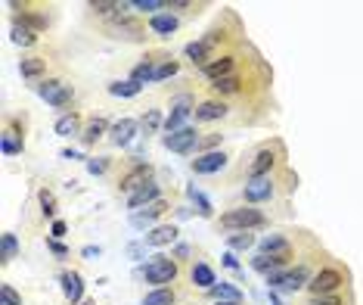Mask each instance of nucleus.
<instances>
[{"label": "nucleus", "mask_w": 363, "mask_h": 305, "mask_svg": "<svg viewBox=\"0 0 363 305\" xmlns=\"http://www.w3.org/2000/svg\"><path fill=\"white\" fill-rule=\"evenodd\" d=\"M223 265L233 268V271H239V259L233 255V249H230V253H223Z\"/></svg>", "instance_id": "nucleus-46"}, {"label": "nucleus", "mask_w": 363, "mask_h": 305, "mask_svg": "<svg viewBox=\"0 0 363 305\" xmlns=\"http://www.w3.org/2000/svg\"><path fill=\"white\" fill-rule=\"evenodd\" d=\"M261 255H274V259H292V243L283 237V234H267L261 240Z\"/></svg>", "instance_id": "nucleus-14"}, {"label": "nucleus", "mask_w": 363, "mask_h": 305, "mask_svg": "<svg viewBox=\"0 0 363 305\" xmlns=\"http://www.w3.org/2000/svg\"><path fill=\"white\" fill-rule=\"evenodd\" d=\"M84 305H90V302H84Z\"/></svg>", "instance_id": "nucleus-52"}, {"label": "nucleus", "mask_w": 363, "mask_h": 305, "mask_svg": "<svg viewBox=\"0 0 363 305\" xmlns=\"http://www.w3.org/2000/svg\"><path fill=\"white\" fill-rule=\"evenodd\" d=\"M212 296L214 299H223V302H242V293L236 287H230V283H218V287H212Z\"/></svg>", "instance_id": "nucleus-33"}, {"label": "nucleus", "mask_w": 363, "mask_h": 305, "mask_svg": "<svg viewBox=\"0 0 363 305\" xmlns=\"http://www.w3.org/2000/svg\"><path fill=\"white\" fill-rule=\"evenodd\" d=\"M227 243H230V249H249L251 243H255V237H251L249 231H239V234H230Z\"/></svg>", "instance_id": "nucleus-40"}, {"label": "nucleus", "mask_w": 363, "mask_h": 305, "mask_svg": "<svg viewBox=\"0 0 363 305\" xmlns=\"http://www.w3.org/2000/svg\"><path fill=\"white\" fill-rule=\"evenodd\" d=\"M276 187H274V178H249L246 190H242V197H246L249 206H258V203H267V199H274Z\"/></svg>", "instance_id": "nucleus-6"}, {"label": "nucleus", "mask_w": 363, "mask_h": 305, "mask_svg": "<svg viewBox=\"0 0 363 305\" xmlns=\"http://www.w3.org/2000/svg\"><path fill=\"white\" fill-rule=\"evenodd\" d=\"M50 249H53V253H56V255H66V246H62V243H59V240H50Z\"/></svg>", "instance_id": "nucleus-49"}, {"label": "nucleus", "mask_w": 363, "mask_h": 305, "mask_svg": "<svg viewBox=\"0 0 363 305\" xmlns=\"http://www.w3.org/2000/svg\"><path fill=\"white\" fill-rule=\"evenodd\" d=\"M156 199H162V197H158V184L156 181H146L143 187H137V190L128 197V206L137 212V209H143V206H152Z\"/></svg>", "instance_id": "nucleus-17"}, {"label": "nucleus", "mask_w": 363, "mask_h": 305, "mask_svg": "<svg viewBox=\"0 0 363 305\" xmlns=\"http://www.w3.org/2000/svg\"><path fill=\"white\" fill-rule=\"evenodd\" d=\"M239 85H242V78L239 75H230V78H221V81H214V94H236L239 91Z\"/></svg>", "instance_id": "nucleus-35"}, {"label": "nucleus", "mask_w": 363, "mask_h": 305, "mask_svg": "<svg viewBox=\"0 0 363 305\" xmlns=\"http://www.w3.org/2000/svg\"><path fill=\"white\" fill-rule=\"evenodd\" d=\"M345 281H348V274L341 271L339 265H326V268H320V271L311 277L307 290H311L313 296H332V293H339V290L345 287Z\"/></svg>", "instance_id": "nucleus-2"}, {"label": "nucleus", "mask_w": 363, "mask_h": 305, "mask_svg": "<svg viewBox=\"0 0 363 305\" xmlns=\"http://www.w3.org/2000/svg\"><path fill=\"white\" fill-rule=\"evenodd\" d=\"M0 147H3V156H19L25 150V137L22 131H16L13 125L3 128V137H0Z\"/></svg>", "instance_id": "nucleus-21"}, {"label": "nucleus", "mask_w": 363, "mask_h": 305, "mask_svg": "<svg viewBox=\"0 0 363 305\" xmlns=\"http://www.w3.org/2000/svg\"><path fill=\"white\" fill-rule=\"evenodd\" d=\"M109 31H112V38H124V41H140V38H143V25H140L137 19H131V13L112 19Z\"/></svg>", "instance_id": "nucleus-12"}, {"label": "nucleus", "mask_w": 363, "mask_h": 305, "mask_svg": "<svg viewBox=\"0 0 363 305\" xmlns=\"http://www.w3.org/2000/svg\"><path fill=\"white\" fill-rule=\"evenodd\" d=\"M90 10L96 13V16H124L128 13V3H118V0H94L90 3Z\"/></svg>", "instance_id": "nucleus-29"}, {"label": "nucleus", "mask_w": 363, "mask_h": 305, "mask_svg": "<svg viewBox=\"0 0 363 305\" xmlns=\"http://www.w3.org/2000/svg\"><path fill=\"white\" fill-rule=\"evenodd\" d=\"M149 175H152V165H149V162H137V165H131V169L121 175V181H118V187H121V190L131 197V193H134L137 187H143L146 181H152Z\"/></svg>", "instance_id": "nucleus-10"}, {"label": "nucleus", "mask_w": 363, "mask_h": 305, "mask_svg": "<svg viewBox=\"0 0 363 305\" xmlns=\"http://www.w3.org/2000/svg\"><path fill=\"white\" fill-rule=\"evenodd\" d=\"M227 152H218V150H212V152H202V156H195L193 159V171L195 175H214V171H221L223 165H227Z\"/></svg>", "instance_id": "nucleus-13"}, {"label": "nucleus", "mask_w": 363, "mask_h": 305, "mask_svg": "<svg viewBox=\"0 0 363 305\" xmlns=\"http://www.w3.org/2000/svg\"><path fill=\"white\" fill-rule=\"evenodd\" d=\"M199 131L195 128H180L174 131V134H165V147L171 152H193L195 147H199Z\"/></svg>", "instance_id": "nucleus-8"}, {"label": "nucleus", "mask_w": 363, "mask_h": 305, "mask_svg": "<svg viewBox=\"0 0 363 305\" xmlns=\"http://www.w3.org/2000/svg\"><path fill=\"white\" fill-rule=\"evenodd\" d=\"M307 277H311V271H307V265H298V268H289V271H274L267 274V287L270 290H283V293H295V290H302L307 283Z\"/></svg>", "instance_id": "nucleus-4"}, {"label": "nucleus", "mask_w": 363, "mask_h": 305, "mask_svg": "<svg viewBox=\"0 0 363 305\" xmlns=\"http://www.w3.org/2000/svg\"><path fill=\"white\" fill-rule=\"evenodd\" d=\"M81 255H84V259H100L103 249H100V246H84V249H81Z\"/></svg>", "instance_id": "nucleus-47"}, {"label": "nucleus", "mask_w": 363, "mask_h": 305, "mask_svg": "<svg viewBox=\"0 0 363 305\" xmlns=\"http://www.w3.org/2000/svg\"><path fill=\"white\" fill-rule=\"evenodd\" d=\"M44 69H47V62L40 57H25L22 62H19V72H22L25 81H38L40 75H44Z\"/></svg>", "instance_id": "nucleus-28"}, {"label": "nucleus", "mask_w": 363, "mask_h": 305, "mask_svg": "<svg viewBox=\"0 0 363 305\" xmlns=\"http://www.w3.org/2000/svg\"><path fill=\"white\" fill-rule=\"evenodd\" d=\"M0 305H22V296H19L10 283H3V287H0Z\"/></svg>", "instance_id": "nucleus-41"}, {"label": "nucleus", "mask_w": 363, "mask_h": 305, "mask_svg": "<svg viewBox=\"0 0 363 305\" xmlns=\"http://www.w3.org/2000/svg\"><path fill=\"white\" fill-rule=\"evenodd\" d=\"M165 212H168V203H165V199H156V203L146 206L143 212H134V215H131V225H134V227H146V225H152V221L162 218Z\"/></svg>", "instance_id": "nucleus-20"}, {"label": "nucleus", "mask_w": 363, "mask_h": 305, "mask_svg": "<svg viewBox=\"0 0 363 305\" xmlns=\"http://www.w3.org/2000/svg\"><path fill=\"white\" fill-rule=\"evenodd\" d=\"M162 125H165V119H162V113H158V109H149V113L143 115V131H146V134H156Z\"/></svg>", "instance_id": "nucleus-37"}, {"label": "nucleus", "mask_w": 363, "mask_h": 305, "mask_svg": "<svg viewBox=\"0 0 363 305\" xmlns=\"http://www.w3.org/2000/svg\"><path fill=\"white\" fill-rule=\"evenodd\" d=\"M177 240V227L174 225H158V227H152L149 234L143 237V243L146 246H168V243H174Z\"/></svg>", "instance_id": "nucleus-22"}, {"label": "nucleus", "mask_w": 363, "mask_h": 305, "mask_svg": "<svg viewBox=\"0 0 363 305\" xmlns=\"http://www.w3.org/2000/svg\"><path fill=\"white\" fill-rule=\"evenodd\" d=\"M214 34H218V31H212L208 38H202V41H193V44H186L184 53H186V59H190L193 66H202V69H205L208 62L214 59V57H212V50H214Z\"/></svg>", "instance_id": "nucleus-11"}, {"label": "nucleus", "mask_w": 363, "mask_h": 305, "mask_svg": "<svg viewBox=\"0 0 363 305\" xmlns=\"http://www.w3.org/2000/svg\"><path fill=\"white\" fill-rule=\"evenodd\" d=\"M66 231H68V225H66V221H59V218H56V221H53V227H50V234H53V240H59V237H66Z\"/></svg>", "instance_id": "nucleus-45"}, {"label": "nucleus", "mask_w": 363, "mask_h": 305, "mask_svg": "<svg viewBox=\"0 0 363 305\" xmlns=\"http://www.w3.org/2000/svg\"><path fill=\"white\" fill-rule=\"evenodd\" d=\"M195 113L193 109V100L190 97H177V100L171 103V113H168V119H165V131L168 134H174V131H180V128H186V119Z\"/></svg>", "instance_id": "nucleus-7"}, {"label": "nucleus", "mask_w": 363, "mask_h": 305, "mask_svg": "<svg viewBox=\"0 0 363 305\" xmlns=\"http://www.w3.org/2000/svg\"><path fill=\"white\" fill-rule=\"evenodd\" d=\"M214 305H242V302H223V299H218V302H214Z\"/></svg>", "instance_id": "nucleus-51"}, {"label": "nucleus", "mask_w": 363, "mask_h": 305, "mask_svg": "<svg viewBox=\"0 0 363 305\" xmlns=\"http://www.w3.org/2000/svg\"><path fill=\"white\" fill-rule=\"evenodd\" d=\"M227 115V103L221 100H205L195 106V119L199 122H214V119H223Z\"/></svg>", "instance_id": "nucleus-23"}, {"label": "nucleus", "mask_w": 363, "mask_h": 305, "mask_svg": "<svg viewBox=\"0 0 363 305\" xmlns=\"http://www.w3.org/2000/svg\"><path fill=\"white\" fill-rule=\"evenodd\" d=\"M56 134H59V137H78V134H84V131H81V119H78V113H66V115H59V122H56Z\"/></svg>", "instance_id": "nucleus-26"}, {"label": "nucleus", "mask_w": 363, "mask_h": 305, "mask_svg": "<svg viewBox=\"0 0 363 305\" xmlns=\"http://www.w3.org/2000/svg\"><path fill=\"white\" fill-rule=\"evenodd\" d=\"M128 6H134V10H140V13H149V19L158 16V10H168L165 0H131Z\"/></svg>", "instance_id": "nucleus-34"}, {"label": "nucleus", "mask_w": 363, "mask_h": 305, "mask_svg": "<svg viewBox=\"0 0 363 305\" xmlns=\"http://www.w3.org/2000/svg\"><path fill=\"white\" fill-rule=\"evenodd\" d=\"M218 143H221V134H212L205 141H199V147H218Z\"/></svg>", "instance_id": "nucleus-48"}, {"label": "nucleus", "mask_w": 363, "mask_h": 305, "mask_svg": "<svg viewBox=\"0 0 363 305\" xmlns=\"http://www.w3.org/2000/svg\"><path fill=\"white\" fill-rule=\"evenodd\" d=\"M59 283H62V293H66V299L68 302H81V296H84V277L78 271H62L59 274Z\"/></svg>", "instance_id": "nucleus-18"}, {"label": "nucleus", "mask_w": 363, "mask_h": 305, "mask_svg": "<svg viewBox=\"0 0 363 305\" xmlns=\"http://www.w3.org/2000/svg\"><path fill=\"white\" fill-rule=\"evenodd\" d=\"M137 137V122L134 119H121L112 125L109 131V143L112 147H131V141Z\"/></svg>", "instance_id": "nucleus-15"}, {"label": "nucleus", "mask_w": 363, "mask_h": 305, "mask_svg": "<svg viewBox=\"0 0 363 305\" xmlns=\"http://www.w3.org/2000/svg\"><path fill=\"white\" fill-rule=\"evenodd\" d=\"M10 38H13V44L31 47L34 41H38V31H34L31 25H25L22 19H13V25H10Z\"/></svg>", "instance_id": "nucleus-24"}, {"label": "nucleus", "mask_w": 363, "mask_h": 305, "mask_svg": "<svg viewBox=\"0 0 363 305\" xmlns=\"http://www.w3.org/2000/svg\"><path fill=\"white\" fill-rule=\"evenodd\" d=\"M38 197H40V206H44V215H47V218H53V215H56V199H53V193H50V190H40Z\"/></svg>", "instance_id": "nucleus-42"}, {"label": "nucleus", "mask_w": 363, "mask_h": 305, "mask_svg": "<svg viewBox=\"0 0 363 305\" xmlns=\"http://www.w3.org/2000/svg\"><path fill=\"white\" fill-rule=\"evenodd\" d=\"M158 62L162 59H143V62H137L134 66V72H131V81H137V85H149L152 78H156V69H158Z\"/></svg>", "instance_id": "nucleus-25"}, {"label": "nucleus", "mask_w": 363, "mask_h": 305, "mask_svg": "<svg viewBox=\"0 0 363 305\" xmlns=\"http://www.w3.org/2000/svg\"><path fill=\"white\" fill-rule=\"evenodd\" d=\"M233 69H236V57H218V59H212L205 69H202V75H205L208 81H221V78H230L233 75Z\"/></svg>", "instance_id": "nucleus-16"}, {"label": "nucleus", "mask_w": 363, "mask_h": 305, "mask_svg": "<svg viewBox=\"0 0 363 305\" xmlns=\"http://www.w3.org/2000/svg\"><path fill=\"white\" fill-rule=\"evenodd\" d=\"M174 299H177V296H174L171 287H158V290L143 296V305H174Z\"/></svg>", "instance_id": "nucleus-32"}, {"label": "nucleus", "mask_w": 363, "mask_h": 305, "mask_svg": "<svg viewBox=\"0 0 363 305\" xmlns=\"http://www.w3.org/2000/svg\"><path fill=\"white\" fill-rule=\"evenodd\" d=\"M109 169V159L106 156H96V159H87V171L90 175H103Z\"/></svg>", "instance_id": "nucleus-43"}, {"label": "nucleus", "mask_w": 363, "mask_h": 305, "mask_svg": "<svg viewBox=\"0 0 363 305\" xmlns=\"http://www.w3.org/2000/svg\"><path fill=\"white\" fill-rule=\"evenodd\" d=\"M177 29H180V19L174 16L171 10H168V13H158V16L149 19V31L158 34V38H168V34H174Z\"/></svg>", "instance_id": "nucleus-19"}, {"label": "nucleus", "mask_w": 363, "mask_h": 305, "mask_svg": "<svg viewBox=\"0 0 363 305\" xmlns=\"http://www.w3.org/2000/svg\"><path fill=\"white\" fill-rule=\"evenodd\" d=\"M193 283L202 290H212V287H218V277H214V271L205 265V262H195L193 265Z\"/></svg>", "instance_id": "nucleus-27"}, {"label": "nucleus", "mask_w": 363, "mask_h": 305, "mask_svg": "<svg viewBox=\"0 0 363 305\" xmlns=\"http://www.w3.org/2000/svg\"><path fill=\"white\" fill-rule=\"evenodd\" d=\"M267 225V215L255 206H239V209H230L221 215V227L227 231H255V227Z\"/></svg>", "instance_id": "nucleus-1"}, {"label": "nucleus", "mask_w": 363, "mask_h": 305, "mask_svg": "<svg viewBox=\"0 0 363 305\" xmlns=\"http://www.w3.org/2000/svg\"><path fill=\"white\" fill-rule=\"evenodd\" d=\"M177 59H162L158 62V69H156V78L152 81H165V78H174V75H177Z\"/></svg>", "instance_id": "nucleus-38"}, {"label": "nucleus", "mask_w": 363, "mask_h": 305, "mask_svg": "<svg viewBox=\"0 0 363 305\" xmlns=\"http://www.w3.org/2000/svg\"><path fill=\"white\" fill-rule=\"evenodd\" d=\"M186 193H190V199H193L195 206H199V215H202V218H212V203L205 199V193H199L195 187H186Z\"/></svg>", "instance_id": "nucleus-36"}, {"label": "nucleus", "mask_w": 363, "mask_h": 305, "mask_svg": "<svg viewBox=\"0 0 363 305\" xmlns=\"http://www.w3.org/2000/svg\"><path fill=\"white\" fill-rule=\"evenodd\" d=\"M16 255H19V240H16V234L6 231L3 234V262H13Z\"/></svg>", "instance_id": "nucleus-39"}, {"label": "nucleus", "mask_w": 363, "mask_h": 305, "mask_svg": "<svg viewBox=\"0 0 363 305\" xmlns=\"http://www.w3.org/2000/svg\"><path fill=\"white\" fill-rule=\"evenodd\" d=\"M106 131H109V122H106V119H90L87 125H84V134H81V141L90 147V143H96L103 134H106Z\"/></svg>", "instance_id": "nucleus-30"}, {"label": "nucleus", "mask_w": 363, "mask_h": 305, "mask_svg": "<svg viewBox=\"0 0 363 305\" xmlns=\"http://www.w3.org/2000/svg\"><path fill=\"white\" fill-rule=\"evenodd\" d=\"M276 152H279V147H270V143L258 150L255 159H251V165H249V178H267L276 165Z\"/></svg>", "instance_id": "nucleus-9"}, {"label": "nucleus", "mask_w": 363, "mask_h": 305, "mask_svg": "<svg viewBox=\"0 0 363 305\" xmlns=\"http://www.w3.org/2000/svg\"><path fill=\"white\" fill-rule=\"evenodd\" d=\"M307 305H345V302L339 296H313V302H307Z\"/></svg>", "instance_id": "nucleus-44"}, {"label": "nucleus", "mask_w": 363, "mask_h": 305, "mask_svg": "<svg viewBox=\"0 0 363 305\" xmlns=\"http://www.w3.org/2000/svg\"><path fill=\"white\" fill-rule=\"evenodd\" d=\"M143 281L152 283V287H165V283L177 281V262L168 259V255H156V259H149V265L143 268Z\"/></svg>", "instance_id": "nucleus-3"}, {"label": "nucleus", "mask_w": 363, "mask_h": 305, "mask_svg": "<svg viewBox=\"0 0 363 305\" xmlns=\"http://www.w3.org/2000/svg\"><path fill=\"white\" fill-rule=\"evenodd\" d=\"M140 91H143V85H137V81H109V94L112 97H124V100H128V97H137Z\"/></svg>", "instance_id": "nucleus-31"}, {"label": "nucleus", "mask_w": 363, "mask_h": 305, "mask_svg": "<svg viewBox=\"0 0 363 305\" xmlns=\"http://www.w3.org/2000/svg\"><path fill=\"white\" fill-rule=\"evenodd\" d=\"M62 159H81L78 150H62Z\"/></svg>", "instance_id": "nucleus-50"}, {"label": "nucleus", "mask_w": 363, "mask_h": 305, "mask_svg": "<svg viewBox=\"0 0 363 305\" xmlns=\"http://www.w3.org/2000/svg\"><path fill=\"white\" fill-rule=\"evenodd\" d=\"M38 94L44 97L47 103H50L53 109H66L68 103H72V85H66V81H59V78H47V81H40L38 85Z\"/></svg>", "instance_id": "nucleus-5"}]
</instances>
